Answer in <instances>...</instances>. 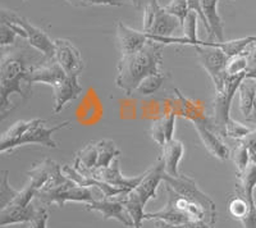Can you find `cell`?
Returning <instances> with one entry per match:
<instances>
[{
  "label": "cell",
  "mask_w": 256,
  "mask_h": 228,
  "mask_svg": "<svg viewBox=\"0 0 256 228\" xmlns=\"http://www.w3.org/2000/svg\"><path fill=\"white\" fill-rule=\"evenodd\" d=\"M44 60H46L44 56H34L26 48L6 52H2L0 48V123L17 108V104L10 102L13 94L24 100L31 96L28 74Z\"/></svg>",
  "instance_id": "1"
},
{
  "label": "cell",
  "mask_w": 256,
  "mask_h": 228,
  "mask_svg": "<svg viewBox=\"0 0 256 228\" xmlns=\"http://www.w3.org/2000/svg\"><path fill=\"white\" fill-rule=\"evenodd\" d=\"M163 49V44L148 40L145 46L137 53L122 56L116 64V86L122 88L126 95L134 94L146 77L160 72Z\"/></svg>",
  "instance_id": "2"
},
{
  "label": "cell",
  "mask_w": 256,
  "mask_h": 228,
  "mask_svg": "<svg viewBox=\"0 0 256 228\" xmlns=\"http://www.w3.org/2000/svg\"><path fill=\"white\" fill-rule=\"evenodd\" d=\"M70 124L66 120L54 127H48L46 120L35 118L30 120H17L4 134H0V154L13 152L14 149L28 144H38L42 146L56 149L58 144L52 138V134Z\"/></svg>",
  "instance_id": "3"
},
{
  "label": "cell",
  "mask_w": 256,
  "mask_h": 228,
  "mask_svg": "<svg viewBox=\"0 0 256 228\" xmlns=\"http://www.w3.org/2000/svg\"><path fill=\"white\" fill-rule=\"evenodd\" d=\"M142 31L152 41L163 45L177 44L178 36L176 32L182 30L180 20L172 14L166 13L158 2L150 4L144 10Z\"/></svg>",
  "instance_id": "4"
},
{
  "label": "cell",
  "mask_w": 256,
  "mask_h": 228,
  "mask_svg": "<svg viewBox=\"0 0 256 228\" xmlns=\"http://www.w3.org/2000/svg\"><path fill=\"white\" fill-rule=\"evenodd\" d=\"M196 50V56L200 64L202 66L210 78L214 82L216 91L220 90L224 85V81L227 78V63L228 56L223 53L220 48L216 46V41H204L198 40L195 45H192Z\"/></svg>",
  "instance_id": "5"
},
{
  "label": "cell",
  "mask_w": 256,
  "mask_h": 228,
  "mask_svg": "<svg viewBox=\"0 0 256 228\" xmlns=\"http://www.w3.org/2000/svg\"><path fill=\"white\" fill-rule=\"evenodd\" d=\"M163 181L166 182L168 188H172V190L174 191V192H177L178 195L184 196L186 199L201 205L208 214V224H216V216H218L216 202H212L206 194L202 192V191L198 188L195 180L184 174H180L178 177H172V176H168L166 173H164Z\"/></svg>",
  "instance_id": "6"
},
{
  "label": "cell",
  "mask_w": 256,
  "mask_h": 228,
  "mask_svg": "<svg viewBox=\"0 0 256 228\" xmlns=\"http://www.w3.org/2000/svg\"><path fill=\"white\" fill-rule=\"evenodd\" d=\"M244 74L237 76L228 74L224 85L220 90L216 91V100H214V128L219 134L226 138V130L228 124L232 122L230 118V106L232 100L238 90L241 82L244 80Z\"/></svg>",
  "instance_id": "7"
},
{
  "label": "cell",
  "mask_w": 256,
  "mask_h": 228,
  "mask_svg": "<svg viewBox=\"0 0 256 228\" xmlns=\"http://www.w3.org/2000/svg\"><path fill=\"white\" fill-rule=\"evenodd\" d=\"M36 198H38V202L42 205L49 206V205L56 204L58 205L59 208H63L64 204L68 202L88 204V202L95 200L90 188H82L80 184L70 181V178H68V181L64 182V184L56 186V188H50V190L38 191Z\"/></svg>",
  "instance_id": "8"
},
{
  "label": "cell",
  "mask_w": 256,
  "mask_h": 228,
  "mask_svg": "<svg viewBox=\"0 0 256 228\" xmlns=\"http://www.w3.org/2000/svg\"><path fill=\"white\" fill-rule=\"evenodd\" d=\"M164 173H166L164 162L162 156H159L154 166L148 172L144 173V177L140 184H137L134 190L127 192V195L132 198L134 202L145 206L148 200L156 198V190L159 188L160 182L163 181Z\"/></svg>",
  "instance_id": "9"
},
{
  "label": "cell",
  "mask_w": 256,
  "mask_h": 228,
  "mask_svg": "<svg viewBox=\"0 0 256 228\" xmlns=\"http://www.w3.org/2000/svg\"><path fill=\"white\" fill-rule=\"evenodd\" d=\"M6 13H8V17L10 18V20H16V22L24 30V32H26V40L27 42H28L30 46H32L34 49L38 50V53L42 54L46 59L54 58V54H56V44H54V41H52L42 30L34 26L30 20H27L26 18L22 17V16L17 14V13L12 12V10H6Z\"/></svg>",
  "instance_id": "10"
},
{
  "label": "cell",
  "mask_w": 256,
  "mask_h": 228,
  "mask_svg": "<svg viewBox=\"0 0 256 228\" xmlns=\"http://www.w3.org/2000/svg\"><path fill=\"white\" fill-rule=\"evenodd\" d=\"M54 44H56L54 59L56 63L60 66L67 76L78 77L84 68V59L80 50L72 44V41L67 38H56Z\"/></svg>",
  "instance_id": "11"
},
{
  "label": "cell",
  "mask_w": 256,
  "mask_h": 228,
  "mask_svg": "<svg viewBox=\"0 0 256 228\" xmlns=\"http://www.w3.org/2000/svg\"><path fill=\"white\" fill-rule=\"evenodd\" d=\"M90 176H92L94 178L105 182V184H112L114 188H122L126 192H130V191L136 188L137 184H140L144 177V173L137 176V177H126L120 172V159L116 158L109 167L95 170L94 172H91Z\"/></svg>",
  "instance_id": "12"
},
{
  "label": "cell",
  "mask_w": 256,
  "mask_h": 228,
  "mask_svg": "<svg viewBox=\"0 0 256 228\" xmlns=\"http://www.w3.org/2000/svg\"><path fill=\"white\" fill-rule=\"evenodd\" d=\"M84 209L90 212H99L104 220H116L124 227H134L131 216H128L124 205L120 200H113V198L108 199L104 198L102 200H92V202L84 204Z\"/></svg>",
  "instance_id": "13"
},
{
  "label": "cell",
  "mask_w": 256,
  "mask_h": 228,
  "mask_svg": "<svg viewBox=\"0 0 256 228\" xmlns=\"http://www.w3.org/2000/svg\"><path fill=\"white\" fill-rule=\"evenodd\" d=\"M66 78H67V74L54 58L46 59L36 64L28 74V82L31 85L41 82V84H46L54 88Z\"/></svg>",
  "instance_id": "14"
},
{
  "label": "cell",
  "mask_w": 256,
  "mask_h": 228,
  "mask_svg": "<svg viewBox=\"0 0 256 228\" xmlns=\"http://www.w3.org/2000/svg\"><path fill=\"white\" fill-rule=\"evenodd\" d=\"M116 41L120 45L122 56H131L142 49L150 38L144 31H137L126 26L123 22L116 24Z\"/></svg>",
  "instance_id": "15"
},
{
  "label": "cell",
  "mask_w": 256,
  "mask_h": 228,
  "mask_svg": "<svg viewBox=\"0 0 256 228\" xmlns=\"http://www.w3.org/2000/svg\"><path fill=\"white\" fill-rule=\"evenodd\" d=\"M82 90L84 88L78 84V77L67 76V78L63 80L60 84L52 88V94H54V108H52V112L54 113H60L68 102L78 99Z\"/></svg>",
  "instance_id": "16"
},
{
  "label": "cell",
  "mask_w": 256,
  "mask_h": 228,
  "mask_svg": "<svg viewBox=\"0 0 256 228\" xmlns=\"http://www.w3.org/2000/svg\"><path fill=\"white\" fill-rule=\"evenodd\" d=\"M201 10L209 24V41H224L223 20L218 12V0H198Z\"/></svg>",
  "instance_id": "17"
},
{
  "label": "cell",
  "mask_w": 256,
  "mask_h": 228,
  "mask_svg": "<svg viewBox=\"0 0 256 228\" xmlns=\"http://www.w3.org/2000/svg\"><path fill=\"white\" fill-rule=\"evenodd\" d=\"M36 208L32 202L27 206L10 204L0 212V228L8 227V226L22 224V223H30L34 220Z\"/></svg>",
  "instance_id": "18"
},
{
  "label": "cell",
  "mask_w": 256,
  "mask_h": 228,
  "mask_svg": "<svg viewBox=\"0 0 256 228\" xmlns=\"http://www.w3.org/2000/svg\"><path fill=\"white\" fill-rule=\"evenodd\" d=\"M60 168V164H58L56 162L52 160V159H45V160L32 166L31 170L27 172V176L30 177L28 184L38 192L49 181L50 177Z\"/></svg>",
  "instance_id": "19"
},
{
  "label": "cell",
  "mask_w": 256,
  "mask_h": 228,
  "mask_svg": "<svg viewBox=\"0 0 256 228\" xmlns=\"http://www.w3.org/2000/svg\"><path fill=\"white\" fill-rule=\"evenodd\" d=\"M163 148V154L160 155L164 162V170L168 176L172 177H178L180 172H178V166L180 162L182 160L184 155V145L180 141L174 140L169 141L166 144Z\"/></svg>",
  "instance_id": "20"
},
{
  "label": "cell",
  "mask_w": 256,
  "mask_h": 228,
  "mask_svg": "<svg viewBox=\"0 0 256 228\" xmlns=\"http://www.w3.org/2000/svg\"><path fill=\"white\" fill-rule=\"evenodd\" d=\"M176 113H169L152 123V138L160 146H164L166 144L173 140L176 131Z\"/></svg>",
  "instance_id": "21"
},
{
  "label": "cell",
  "mask_w": 256,
  "mask_h": 228,
  "mask_svg": "<svg viewBox=\"0 0 256 228\" xmlns=\"http://www.w3.org/2000/svg\"><path fill=\"white\" fill-rule=\"evenodd\" d=\"M237 192L242 195L244 199L250 202V205L255 206L256 202L254 200V190L256 188V166L254 163L248 164V167L242 173H237Z\"/></svg>",
  "instance_id": "22"
},
{
  "label": "cell",
  "mask_w": 256,
  "mask_h": 228,
  "mask_svg": "<svg viewBox=\"0 0 256 228\" xmlns=\"http://www.w3.org/2000/svg\"><path fill=\"white\" fill-rule=\"evenodd\" d=\"M237 91H238L240 98V110L244 114V117L248 120L252 110L254 99L256 95V80L244 77Z\"/></svg>",
  "instance_id": "23"
},
{
  "label": "cell",
  "mask_w": 256,
  "mask_h": 228,
  "mask_svg": "<svg viewBox=\"0 0 256 228\" xmlns=\"http://www.w3.org/2000/svg\"><path fill=\"white\" fill-rule=\"evenodd\" d=\"M96 146H98V164H96V170L109 167L120 155V149L116 148V142L112 140L98 141Z\"/></svg>",
  "instance_id": "24"
},
{
  "label": "cell",
  "mask_w": 256,
  "mask_h": 228,
  "mask_svg": "<svg viewBox=\"0 0 256 228\" xmlns=\"http://www.w3.org/2000/svg\"><path fill=\"white\" fill-rule=\"evenodd\" d=\"M216 42V46L220 48L223 50V53L228 56V58H232V56H241L244 53V50L248 49L251 44H255L256 42V35L252 36H246V38H236V40L230 41H222V42Z\"/></svg>",
  "instance_id": "25"
},
{
  "label": "cell",
  "mask_w": 256,
  "mask_h": 228,
  "mask_svg": "<svg viewBox=\"0 0 256 228\" xmlns=\"http://www.w3.org/2000/svg\"><path fill=\"white\" fill-rule=\"evenodd\" d=\"M198 16L195 12H190L187 14L184 24L182 26V31H184V38H178L177 44L180 45H194L198 41Z\"/></svg>",
  "instance_id": "26"
},
{
  "label": "cell",
  "mask_w": 256,
  "mask_h": 228,
  "mask_svg": "<svg viewBox=\"0 0 256 228\" xmlns=\"http://www.w3.org/2000/svg\"><path fill=\"white\" fill-rule=\"evenodd\" d=\"M254 210H256V205L255 206L250 205V202L240 194L232 198L228 202V212L234 220H240V222H242Z\"/></svg>",
  "instance_id": "27"
},
{
  "label": "cell",
  "mask_w": 256,
  "mask_h": 228,
  "mask_svg": "<svg viewBox=\"0 0 256 228\" xmlns=\"http://www.w3.org/2000/svg\"><path fill=\"white\" fill-rule=\"evenodd\" d=\"M20 190H16L9 184V172L2 170L0 172V212L12 204L13 200L17 198Z\"/></svg>",
  "instance_id": "28"
},
{
  "label": "cell",
  "mask_w": 256,
  "mask_h": 228,
  "mask_svg": "<svg viewBox=\"0 0 256 228\" xmlns=\"http://www.w3.org/2000/svg\"><path fill=\"white\" fill-rule=\"evenodd\" d=\"M168 78L166 74H152V76L146 77L142 82H141L138 88H136V92L140 95H144V96H148V95L155 94L158 90H159L163 84L166 82V80Z\"/></svg>",
  "instance_id": "29"
},
{
  "label": "cell",
  "mask_w": 256,
  "mask_h": 228,
  "mask_svg": "<svg viewBox=\"0 0 256 228\" xmlns=\"http://www.w3.org/2000/svg\"><path fill=\"white\" fill-rule=\"evenodd\" d=\"M233 163L236 164L237 173H242L246 168L248 167V164L251 163V155L248 152V148L244 146L241 141H238V145L234 148V150L230 154Z\"/></svg>",
  "instance_id": "30"
},
{
  "label": "cell",
  "mask_w": 256,
  "mask_h": 228,
  "mask_svg": "<svg viewBox=\"0 0 256 228\" xmlns=\"http://www.w3.org/2000/svg\"><path fill=\"white\" fill-rule=\"evenodd\" d=\"M163 9L166 13L177 18L180 20V26H184V20H186L187 14L190 13L188 2L187 0H172L168 6H163Z\"/></svg>",
  "instance_id": "31"
},
{
  "label": "cell",
  "mask_w": 256,
  "mask_h": 228,
  "mask_svg": "<svg viewBox=\"0 0 256 228\" xmlns=\"http://www.w3.org/2000/svg\"><path fill=\"white\" fill-rule=\"evenodd\" d=\"M246 67H248V59H246L244 54H241V56H232V58L228 59L226 70L230 76H237V74H244Z\"/></svg>",
  "instance_id": "32"
},
{
  "label": "cell",
  "mask_w": 256,
  "mask_h": 228,
  "mask_svg": "<svg viewBox=\"0 0 256 228\" xmlns=\"http://www.w3.org/2000/svg\"><path fill=\"white\" fill-rule=\"evenodd\" d=\"M251 132V128L248 126H244L242 123L237 122V120H232V122L228 124L227 130H226V138H232L234 140H242L244 136H248Z\"/></svg>",
  "instance_id": "33"
},
{
  "label": "cell",
  "mask_w": 256,
  "mask_h": 228,
  "mask_svg": "<svg viewBox=\"0 0 256 228\" xmlns=\"http://www.w3.org/2000/svg\"><path fill=\"white\" fill-rule=\"evenodd\" d=\"M244 56L248 59V67L244 76L246 78L256 80V42L251 44L248 49L244 50Z\"/></svg>",
  "instance_id": "34"
},
{
  "label": "cell",
  "mask_w": 256,
  "mask_h": 228,
  "mask_svg": "<svg viewBox=\"0 0 256 228\" xmlns=\"http://www.w3.org/2000/svg\"><path fill=\"white\" fill-rule=\"evenodd\" d=\"M70 6H80V8H86V6H120L122 2L120 0H66Z\"/></svg>",
  "instance_id": "35"
},
{
  "label": "cell",
  "mask_w": 256,
  "mask_h": 228,
  "mask_svg": "<svg viewBox=\"0 0 256 228\" xmlns=\"http://www.w3.org/2000/svg\"><path fill=\"white\" fill-rule=\"evenodd\" d=\"M16 36H17V34L14 32L12 27L8 26L4 22H0V48L2 49L14 44Z\"/></svg>",
  "instance_id": "36"
},
{
  "label": "cell",
  "mask_w": 256,
  "mask_h": 228,
  "mask_svg": "<svg viewBox=\"0 0 256 228\" xmlns=\"http://www.w3.org/2000/svg\"><path fill=\"white\" fill-rule=\"evenodd\" d=\"M48 220H49V214H48L46 208L38 206L36 208V214L34 220L30 223H27V228H48Z\"/></svg>",
  "instance_id": "37"
},
{
  "label": "cell",
  "mask_w": 256,
  "mask_h": 228,
  "mask_svg": "<svg viewBox=\"0 0 256 228\" xmlns=\"http://www.w3.org/2000/svg\"><path fill=\"white\" fill-rule=\"evenodd\" d=\"M158 228H212V226L208 224L206 222H196V220H188V222L180 223V224H170V223L160 222L158 220Z\"/></svg>",
  "instance_id": "38"
},
{
  "label": "cell",
  "mask_w": 256,
  "mask_h": 228,
  "mask_svg": "<svg viewBox=\"0 0 256 228\" xmlns=\"http://www.w3.org/2000/svg\"><path fill=\"white\" fill-rule=\"evenodd\" d=\"M241 141L244 144V146L248 148V152H250L251 158H252L254 155L256 154V128L255 130H251L250 134L248 136H244Z\"/></svg>",
  "instance_id": "39"
},
{
  "label": "cell",
  "mask_w": 256,
  "mask_h": 228,
  "mask_svg": "<svg viewBox=\"0 0 256 228\" xmlns=\"http://www.w3.org/2000/svg\"><path fill=\"white\" fill-rule=\"evenodd\" d=\"M120 2H130L131 4H134V6H136L137 9H140V10H145V8H148L150 4L155 3V2H158V0H120Z\"/></svg>",
  "instance_id": "40"
},
{
  "label": "cell",
  "mask_w": 256,
  "mask_h": 228,
  "mask_svg": "<svg viewBox=\"0 0 256 228\" xmlns=\"http://www.w3.org/2000/svg\"><path fill=\"white\" fill-rule=\"evenodd\" d=\"M248 120H250V122H255V123H256V95H255V99H254L252 110H251L250 117L248 118Z\"/></svg>",
  "instance_id": "41"
},
{
  "label": "cell",
  "mask_w": 256,
  "mask_h": 228,
  "mask_svg": "<svg viewBox=\"0 0 256 228\" xmlns=\"http://www.w3.org/2000/svg\"><path fill=\"white\" fill-rule=\"evenodd\" d=\"M251 163H254V164H255V166H256V154L254 155L252 158H251Z\"/></svg>",
  "instance_id": "42"
}]
</instances>
